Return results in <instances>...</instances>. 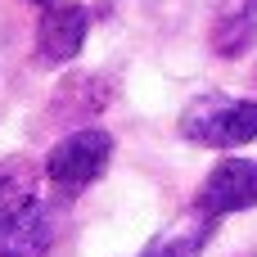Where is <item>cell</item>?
Wrapping results in <instances>:
<instances>
[{"instance_id": "8", "label": "cell", "mask_w": 257, "mask_h": 257, "mask_svg": "<svg viewBox=\"0 0 257 257\" xmlns=\"http://www.w3.org/2000/svg\"><path fill=\"white\" fill-rule=\"evenodd\" d=\"M27 199H36V172H32V163L5 158V163H0V217H5L9 208L27 203Z\"/></svg>"}, {"instance_id": "6", "label": "cell", "mask_w": 257, "mask_h": 257, "mask_svg": "<svg viewBox=\"0 0 257 257\" xmlns=\"http://www.w3.org/2000/svg\"><path fill=\"white\" fill-rule=\"evenodd\" d=\"M212 230H217V221L208 217V212H199V208H185L154 244H149V253L145 257H199L203 253V244L212 239Z\"/></svg>"}, {"instance_id": "9", "label": "cell", "mask_w": 257, "mask_h": 257, "mask_svg": "<svg viewBox=\"0 0 257 257\" xmlns=\"http://www.w3.org/2000/svg\"><path fill=\"white\" fill-rule=\"evenodd\" d=\"M41 5H45V0H41Z\"/></svg>"}, {"instance_id": "7", "label": "cell", "mask_w": 257, "mask_h": 257, "mask_svg": "<svg viewBox=\"0 0 257 257\" xmlns=\"http://www.w3.org/2000/svg\"><path fill=\"white\" fill-rule=\"evenodd\" d=\"M253 36H257V14L253 9H239V14H221V18H217L212 45H217L226 59H235V54H244V50L253 45Z\"/></svg>"}, {"instance_id": "3", "label": "cell", "mask_w": 257, "mask_h": 257, "mask_svg": "<svg viewBox=\"0 0 257 257\" xmlns=\"http://www.w3.org/2000/svg\"><path fill=\"white\" fill-rule=\"evenodd\" d=\"M194 208L208 212L212 221H221L230 212L257 208V163L253 158H226V163H217L208 172V181L199 185Z\"/></svg>"}, {"instance_id": "2", "label": "cell", "mask_w": 257, "mask_h": 257, "mask_svg": "<svg viewBox=\"0 0 257 257\" xmlns=\"http://www.w3.org/2000/svg\"><path fill=\"white\" fill-rule=\"evenodd\" d=\"M108 158H113V136H108L104 126H81V131L63 136V140L50 149L45 176H50L63 194H77V190H86L90 181L104 176Z\"/></svg>"}, {"instance_id": "1", "label": "cell", "mask_w": 257, "mask_h": 257, "mask_svg": "<svg viewBox=\"0 0 257 257\" xmlns=\"http://www.w3.org/2000/svg\"><path fill=\"white\" fill-rule=\"evenodd\" d=\"M181 136L203 149H239L257 140V99H235L226 90H208L185 104Z\"/></svg>"}, {"instance_id": "4", "label": "cell", "mask_w": 257, "mask_h": 257, "mask_svg": "<svg viewBox=\"0 0 257 257\" xmlns=\"http://www.w3.org/2000/svg\"><path fill=\"white\" fill-rule=\"evenodd\" d=\"M59 239V221L45 199H27L0 217V257H45Z\"/></svg>"}, {"instance_id": "5", "label": "cell", "mask_w": 257, "mask_h": 257, "mask_svg": "<svg viewBox=\"0 0 257 257\" xmlns=\"http://www.w3.org/2000/svg\"><path fill=\"white\" fill-rule=\"evenodd\" d=\"M90 32V14L81 5H50L36 23V54L41 63H68L81 54V41Z\"/></svg>"}]
</instances>
